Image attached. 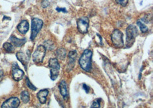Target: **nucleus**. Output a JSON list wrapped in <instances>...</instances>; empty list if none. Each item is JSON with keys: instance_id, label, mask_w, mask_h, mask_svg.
Wrapping results in <instances>:
<instances>
[{"instance_id": "nucleus-2", "label": "nucleus", "mask_w": 153, "mask_h": 108, "mask_svg": "<svg viewBox=\"0 0 153 108\" xmlns=\"http://www.w3.org/2000/svg\"><path fill=\"white\" fill-rule=\"evenodd\" d=\"M138 35V30L134 25H129L126 29V47H131Z\"/></svg>"}, {"instance_id": "nucleus-18", "label": "nucleus", "mask_w": 153, "mask_h": 108, "mask_svg": "<svg viewBox=\"0 0 153 108\" xmlns=\"http://www.w3.org/2000/svg\"><path fill=\"white\" fill-rule=\"evenodd\" d=\"M3 47L7 53H12L14 51V46L10 43H4L3 45Z\"/></svg>"}, {"instance_id": "nucleus-6", "label": "nucleus", "mask_w": 153, "mask_h": 108, "mask_svg": "<svg viewBox=\"0 0 153 108\" xmlns=\"http://www.w3.org/2000/svg\"><path fill=\"white\" fill-rule=\"evenodd\" d=\"M45 53L46 48L44 46L40 45L38 46L33 54V61L36 63H42L45 57Z\"/></svg>"}, {"instance_id": "nucleus-26", "label": "nucleus", "mask_w": 153, "mask_h": 108, "mask_svg": "<svg viewBox=\"0 0 153 108\" xmlns=\"http://www.w3.org/2000/svg\"><path fill=\"white\" fill-rule=\"evenodd\" d=\"M49 4L48 3V1H43L42 3V7H47L48 6Z\"/></svg>"}, {"instance_id": "nucleus-12", "label": "nucleus", "mask_w": 153, "mask_h": 108, "mask_svg": "<svg viewBox=\"0 0 153 108\" xmlns=\"http://www.w3.org/2000/svg\"><path fill=\"white\" fill-rule=\"evenodd\" d=\"M16 56L19 61L21 62V63L24 66L25 68H27V66L28 65V61L30 58V55L29 54H27L26 55L22 52H19L16 54Z\"/></svg>"}, {"instance_id": "nucleus-8", "label": "nucleus", "mask_w": 153, "mask_h": 108, "mask_svg": "<svg viewBox=\"0 0 153 108\" xmlns=\"http://www.w3.org/2000/svg\"><path fill=\"white\" fill-rule=\"evenodd\" d=\"M20 100L17 97H11L4 102L1 106L2 108H17L19 107Z\"/></svg>"}, {"instance_id": "nucleus-21", "label": "nucleus", "mask_w": 153, "mask_h": 108, "mask_svg": "<svg viewBox=\"0 0 153 108\" xmlns=\"http://www.w3.org/2000/svg\"><path fill=\"white\" fill-rule=\"evenodd\" d=\"M101 99H97L94 101L93 102L91 108H100V102H101Z\"/></svg>"}, {"instance_id": "nucleus-9", "label": "nucleus", "mask_w": 153, "mask_h": 108, "mask_svg": "<svg viewBox=\"0 0 153 108\" xmlns=\"http://www.w3.org/2000/svg\"><path fill=\"white\" fill-rule=\"evenodd\" d=\"M12 74L14 80L18 81L21 80V79L23 78L24 76V72L17 66L16 67H15L13 68Z\"/></svg>"}, {"instance_id": "nucleus-5", "label": "nucleus", "mask_w": 153, "mask_h": 108, "mask_svg": "<svg viewBox=\"0 0 153 108\" xmlns=\"http://www.w3.org/2000/svg\"><path fill=\"white\" fill-rule=\"evenodd\" d=\"M43 25V21L39 18H33L32 20V31L30 39L33 41L37 35L41 30Z\"/></svg>"}, {"instance_id": "nucleus-14", "label": "nucleus", "mask_w": 153, "mask_h": 108, "mask_svg": "<svg viewBox=\"0 0 153 108\" xmlns=\"http://www.w3.org/2000/svg\"><path fill=\"white\" fill-rule=\"evenodd\" d=\"M29 23L26 20H23L21 21L17 26V29L19 32L22 34H25L28 32L29 30Z\"/></svg>"}, {"instance_id": "nucleus-1", "label": "nucleus", "mask_w": 153, "mask_h": 108, "mask_svg": "<svg viewBox=\"0 0 153 108\" xmlns=\"http://www.w3.org/2000/svg\"><path fill=\"white\" fill-rule=\"evenodd\" d=\"M92 52L90 50H85L79 59V64L85 72H90L92 68Z\"/></svg>"}, {"instance_id": "nucleus-4", "label": "nucleus", "mask_w": 153, "mask_h": 108, "mask_svg": "<svg viewBox=\"0 0 153 108\" xmlns=\"http://www.w3.org/2000/svg\"><path fill=\"white\" fill-rule=\"evenodd\" d=\"M111 41L115 47H123L124 46L123 33L118 29L115 30L111 34Z\"/></svg>"}, {"instance_id": "nucleus-11", "label": "nucleus", "mask_w": 153, "mask_h": 108, "mask_svg": "<svg viewBox=\"0 0 153 108\" xmlns=\"http://www.w3.org/2000/svg\"><path fill=\"white\" fill-rule=\"evenodd\" d=\"M77 55V54L76 51H75V50L71 51L69 53L68 67V69H70V71L74 67Z\"/></svg>"}, {"instance_id": "nucleus-24", "label": "nucleus", "mask_w": 153, "mask_h": 108, "mask_svg": "<svg viewBox=\"0 0 153 108\" xmlns=\"http://www.w3.org/2000/svg\"><path fill=\"white\" fill-rule=\"evenodd\" d=\"M56 11H57L58 12H63L64 13H67V11L66 10L65 8H61V7H57L56 9Z\"/></svg>"}, {"instance_id": "nucleus-25", "label": "nucleus", "mask_w": 153, "mask_h": 108, "mask_svg": "<svg viewBox=\"0 0 153 108\" xmlns=\"http://www.w3.org/2000/svg\"><path fill=\"white\" fill-rule=\"evenodd\" d=\"M83 87L84 90L85 91V92H86L87 93H88V92H89V90H90V87H89L88 86H87L85 84H84L83 85Z\"/></svg>"}, {"instance_id": "nucleus-20", "label": "nucleus", "mask_w": 153, "mask_h": 108, "mask_svg": "<svg viewBox=\"0 0 153 108\" xmlns=\"http://www.w3.org/2000/svg\"><path fill=\"white\" fill-rule=\"evenodd\" d=\"M44 46L45 47L46 50L48 49L49 50H52L54 49L55 45L52 41H46L44 43Z\"/></svg>"}, {"instance_id": "nucleus-17", "label": "nucleus", "mask_w": 153, "mask_h": 108, "mask_svg": "<svg viewBox=\"0 0 153 108\" xmlns=\"http://www.w3.org/2000/svg\"><path fill=\"white\" fill-rule=\"evenodd\" d=\"M21 100L25 104H27L29 101L30 97L29 94L27 91H23L21 93Z\"/></svg>"}, {"instance_id": "nucleus-13", "label": "nucleus", "mask_w": 153, "mask_h": 108, "mask_svg": "<svg viewBox=\"0 0 153 108\" xmlns=\"http://www.w3.org/2000/svg\"><path fill=\"white\" fill-rule=\"evenodd\" d=\"M49 94V90L47 89H42L39 92L37 96L40 102L42 104H44L47 101V97Z\"/></svg>"}, {"instance_id": "nucleus-15", "label": "nucleus", "mask_w": 153, "mask_h": 108, "mask_svg": "<svg viewBox=\"0 0 153 108\" xmlns=\"http://www.w3.org/2000/svg\"><path fill=\"white\" fill-rule=\"evenodd\" d=\"M10 41L15 46L21 47L25 43L26 39H19L14 36H11L10 38Z\"/></svg>"}, {"instance_id": "nucleus-7", "label": "nucleus", "mask_w": 153, "mask_h": 108, "mask_svg": "<svg viewBox=\"0 0 153 108\" xmlns=\"http://www.w3.org/2000/svg\"><path fill=\"white\" fill-rule=\"evenodd\" d=\"M77 29L82 34H85L88 32L89 27V20L87 17H82L79 18L77 22Z\"/></svg>"}, {"instance_id": "nucleus-3", "label": "nucleus", "mask_w": 153, "mask_h": 108, "mask_svg": "<svg viewBox=\"0 0 153 108\" xmlns=\"http://www.w3.org/2000/svg\"><path fill=\"white\" fill-rule=\"evenodd\" d=\"M49 67L51 68V79L52 80L55 81L57 79L60 69V66L59 61L56 58H51L49 61Z\"/></svg>"}, {"instance_id": "nucleus-22", "label": "nucleus", "mask_w": 153, "mask_h": 108, "mask_svg": "<svg viewBox=\"0 0 153 108\" xmlns=\"http://www.w3.org/2000/svg\"><path fill=\"white\" fill-rule=\"evenodd\" d=\"M25 82H26V84L28 86V87L29 88H30V89L33 90H36L37 89L36 87H35V86H34L32 83L29 80V79H28V77L26 78V80H25Z\"/></svg>"}, {"instance_id": "nucleus-27", "label": "nucleus", "mask_w": 153, "mask_h": 108, "mask_svg": "<svg viewBox=\"0 0 153 108\" xmlns=\"http://www.w3.org/2000/svg\"><path fill=\"white\" fill-rule=\"evenodd\" d=\"M4 77V72L2 71H0V82L2 81Z\"/></svg>"}, {"instance_id": "nucleus-10", "label": "nucleus", "mask_w": 153, "mask_h": 108, "mask_svg": "<svg viewBox=\"0 0 153 108\" xmlns=\"http://www.w3.org/2000/svg\"><path fill=\"white\" fill-rule=\"evenodd\" d=\"M59 87L60 89V94L63 96V99L65 100H67L69 97V95H68V89H67V85L66 82L64 80H62L60 82Z\"/></svg>"}, {"instance_id": "nucleus-16", "label": "nucleus", "mask_w": 153, "mask_h": 108, "mask_svg": "<svg viewBox=\"0 0 153 108\" xmlns=\"http://www.w3.org/2000/svg\"><path fill=\"white\" fill-rule=\"evenodd\" d=\"M66 50L64 48H59L56 51V56L59 59L64 60L66 57Z\"/></svg>"}, {"instance_id": "nucleus-23", "label": "nucleus", "mask_w": 153, "mask_h": 108, "mask_svg": "<svg viewBox=\"0 0 153 108\" xmlns=\"http://www.w3.org/2000/svg\"><path fill=\"white\" fill-rule=\"evenodd\" d=\"M116 2L119 5L122 7H126L128 2V0H116Z\"/></svg>"}, {"instance_id": "nucleus-19", "label": "nucleus", "mask_w": 153, "mask_h": 108, "mask_svg": "<svg viewBox=\"0 0 153 108\" xmlns=\"http://www.w3.org/2000/svg\"><path fill=\"white\" fill-rule=\"evenodd\" d=\"M137 23V25L139 26L140 31L143 33H145L148 31V27H147L146 25L144 23H143L140 20H138Z\"/></svg>"}]
</instances>
